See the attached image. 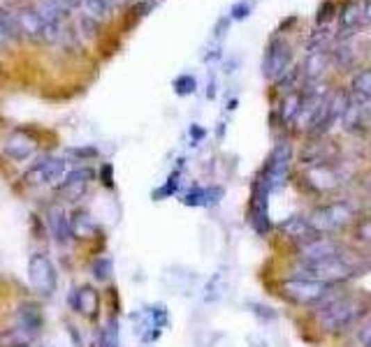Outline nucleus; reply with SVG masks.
<instances>
[{
    "label": "nucleus",
    "instance_id": "1",
    "mask_svg": "<svg viewBox=\"0 0 371 347\" xmlns=\"http://www.w3.org/2000/svg\"><path fill=\"white\" fill-rule=\"evenodd\" d=\"M362 312H364V303L357 296H341L329 291L320 301L318 322L325 331H341L353 324Z\"/></svg>",
    "mask_w": 371,
    "mask_h": 347
},
{
    "label": "nucleus",
    "instance_id": "2",
    "mask_svg": "<svg viewBox=\"0 0 371 347\" xmlns=\"http://www.w3.org/2000/svg\"><path fill=\"white\" fill-rule=\"evenodd\" d=\"M17 21H19V31L31 40L56 42L60 37V24L42 17L35 7H26V10H22L17 14Z\"/></svg>",
    "mask_w": 371,
    "mask_h": 347
},
{
    "label": "nucleus",
    "instance_id": "3",
    "mask_svg": "<svg viewBox=\"0 0 371 347\" xmlns=\"http://www.w3.org/2000/svg\"><path fill=\"white\" fill-rule=\"evenodd\" d=\"M350 273H353V269L346 262H341L339 257H334V260H325L318 264H302V269L295 271V278L332 285L336 280H341V278H348Z\"/></svg>",
    "mask_w": 371,
    "mask_h": 347
},
{
    "label": "nucleus",
    "instance_id": "4",
    "mask_svg": "<svg viewBox=\"0 0 371 347\" xmlns=\"http://www.w3.org/2000/svg\"><path fill=\"white\" fill-rule=\"evenodd\" d=\"M353 218V208L343 201H336V204H327L320 206L308 215V222H311L315 234H329L334 229H341L346 222Z\"/></svg>",
    "mask_w": 371,
    "mask_h": 347
},
{
    "label": "nucleus",
    "instance_id": "5",
    "mask_svg": "<svg viewBox=\"0 0 371 347\" xmlns=\"http://www.w3.org/2000/svg\"><path fill=\"white\" fill-rule=\"evenodd\" d=\"M270 194H272V183L263 169L251 194V225L256 227L258 234H267V229H270V211H267L270 208Z\"/></svg>",
    "mask_w": 371,
    "mask_h": 347
},
{
    "label": "nucleus",
    "instance_id": "6",
    "mask_svg": "<svg viewBox=\"0 0 371 347\" xmlns=\"http://www.w3.org/2000/svg\"><path fill=\"white\" fill-rule=\"evenodd\" d=\"M28 280L33 285V289L38 291L40 296H51L56 291V269H53L51 260L42 253L33 255L28 262Z\"/></svg>",
    "mask_w": 371,
    "mask_h": 347
},
{
    "label": "nucleus",
    "instance_id": "7",
    "mask_svg": "<svg viewBox=\"0 0 371 347\" xmlns=\"http://www.w3.org/2000/svg\"><path fill=\"white\" fill-rule=\"evenodd\" d=\"M283 294L297 303H320L329 294V285L292 278V280L283 282Z\"/></svg>",
    "mask_w": 371,
    "mask_h": 347
},
{
    "label": "nucleus",
    "instance_id": "8",
    "mask_svg": "<svg viewBox=\"0 0 371 347\" xmlns=\"http://www.w3.org/2000/svg\"><path fill=\"white\" fill-rule=\"evenodd\" d=\"M65 169L67 162L63 158H44L31 167L28 174H26V180L31 185H56L65 178Z\"/></svg>",
    "mask_w": 371,
    "mask_h": 347
},
{
    "label": "nucleus",
    "instance_id": "9",
    "mask_svg": "<svg viewBox=\"0 0 371 347\" xmlns=\"http://www.w3.org/2000/svg\"><path fill=\"white\" fill-rule=\"evenodd\" d=\"M339 243L332 241L329 236H313L299 246V260L302 264H318L325 260L339 257Z\"/></svg>",
    "mask_w": 371,
    "mask_h": 347
},
{
    "label": "nucleus",
    "instance_id": "10",
    "mask_svg": "<svg viewBox=\"0 0 371 347\" xmlns=\"http://www.w3.org/2000/svg\"><path fill=\"white\" fill-rule=\"evenodd\" d=\"M290 58H292L290 46H288L283 40H274L270 44V49H267L265 60H263V69H265L267 79L279 81L281 76L290 69Z\"/></svg>",
    "mask_w": 371,
    "mask_h": 347
},
{
    "label": "nucleus",
    "instance_id": "11",
    "mask_svg": "<svg viewBox=\"0 0 371 347\" xmlns=\"http://www.w3.org/2000/svg\"><path fill=\"white\" fill-rule=\"evenodd\" d=\"M290 160H292V153L288 144H279L277 149L272 151L270 162L265 167V174L272 183V190H279V187L286 183L288 169H290Z\"/></svg>",
    "mask_w": 371,
    "mask_h": 347
},
{
    "label": "nucleus",
    "instance_id": "12",
    "mask_svg": "<svg viewBox=\"0 0 371 347\" xmlns=\"http://www.w3.org/2000/svg\"><path fill=\"white\" fill-rule=\"evenodd\" d=\"M93 171L88 167H79V169L70 171L58 185V197L63 201H79L86 194V187L91 183Z\"/></svg>",
    "mask_w": 371,
    "mask_h": 347
},
{
    "label": "nucleus",
    "instance_id": "13",
    "mask_svg": "<svg viewBox=\"0 0 371 347\" xmlns=\"http://www.w3.org/2000/svg\"><path fill=\"white\" fill-rule=\"evenodd\" d=\"M35 149H38L35 139H33L28 132L17 130L8 137V142L3 146V153L10 160H15V162H24V160H28L33 153H35Z\"/></svg>",
    "mask_w": 371,
    "mask_h": 347
},
{
    "label": "nucleus",
    "instance_id": "14",
    "mask_svg": "<svg viewBox=\"0 0 371 347\" xmlns=\"http://www.w3.org/2000/svg\"><path fill=\"white\" fill-rule=\"evenodd\" d=\"M47 227H49L53 241H56L58 246H65V243L72 239L70 218L65 215L60 204H51L49 208H47Z\"/></svg>",
    "mask_w": 371,
    "mask_h": 347
},
{
    "label": "nucleus",
    "instance_id": "15",
    "mask_svg": "<svg viewBox=\"0 0 371 347\" xmlns=\"http://www.w3.org/2000/svg\"><path fill=\"white\" fill-rule=\"evenodd\" d=\"M306 180H308V185L318 192H329L339 185V176H336L332 167H327V164H311V169L306 171Z\"/></svg>",
    "mask_w": 371,
    "mask_h": 347
},
{
    "label": "nucleus",
    "instance_id": "16",
    "mask_svg": "<svg viewBox=\"0 0 371 347\" xmlns=\"http://www.w3.org/2000/svg\"><path fill=\"white\" fill-rule=\"evenodd\" d=\"M70 303H72L74 310L81 312V315L95 317V315H98V308H100V294L93 287H88V285H86V287L72 291Z\"/></svg>",
    "mask_w": 371,
    "mask_h": 347
},
{
    "label": "nucleus",
    "instance_id": "17",
    "mask_svg": "<svg viewBox=\"0 0 371 347\" xmlns=\"http://www.w3.org/2000/svg\"><path fill=\"white\" fill-rule=\"evenodd\" d=\"M35 338H38V331L15 324L12 329L0 333V347H31L35 343Z\"/></svg>",
    "mask_w": 371,
    "mask_h": 347
},
{
    "label": "nucleus",
    "instance_id": "18",
    "mask_svg": "<svg viewBox=\"0 0 371 347\" xmlns=\"http://www.w3.org/2000/svg\"><path fill=\"white\" fill-rule=\"evenodd\" d=\"M362 19H364V14H362L360 3H346V5H343L341 12H339V33H341V37L353 35V31L360 26Z\"/></svg>",
    "mask_w": 371,
    "mask_h": 347
},
{
    "label": "nucleus",
    "instance_id": "19",
    "mask_svg": "<svg viewBox=\"0 0 371 347\" xmlns=\"http://www.w3.org/2000/svg\"><path fill=\"white\" fill-rule=\"evenodd\" d=\"M281 229H283V234L286 236H290V239L295 241H308V239H313L315 232H313V227H311V222H308V218H299V215H295V218L290 220H286L283 225H281Z\"/></svg>",
    "mask_w": 371,
    "mask_h": 347
},
{
    "label": "nucleus",
    "instance_id": "20",
    "mask_svg": "<svg viewBox=\"0 0 371 347\" xmlns=\"http://www.w3.org/2000/svg\"><path fill=\"white\" fill-rule=\"evenodd\" d=\"M221 194H223L221 187H207V190H204V187H195V190H190L188 194H186L183 204H188V206H214V204H218Z\"/></svg>",
    "mask_w": 371,
    "mask_h": 347
},
{
    "label": "nucleus",
    "instance_id": "21",
    "mask_svg": "<svg viewBox=\"0 0 371 347\" xmlns=\"http://www.w3.org/2000/svg\"><path fill=\"white\" fill-rule=\"evenodd\" d=\"M42 322H44V317H42V312H40V308L35 303L19 305V310H17V324L19 326H26V329H33V331L40 333Z\"/></svg>",
    "mask_w": 371,
    "mask_h": 347
},
{
    "label": "nucleus",
    "instance_id": "22",
    "mask_svg": "<svg viewBox=\"0 0 371 347\" xmlns=\"http://www.w3.org/2000/svg\"><path fill=\"white\" fill-rule=\"evenodd\" d=\"M327 67V56L325 51H320V49H311L306 56V65H304V74L308 81H318L322 72H325Z\"/></svg>",
    "mask_w": 371,
    "mask_h": 347
},
{
    "label": "nucleus",
    "instance_id": "23",
    "mask_svg": "<svg viewBox=\"0 0 371 347\" xmlns=\"http://www.w3.org/2000/svg\"><path fill=\"white\" fill-rule=\"evenodd\" d=\"M70 227H72V236H79V239H88V236L95 234V222L91 220V215L86 211H74L72 218H70Z\"/></svg>",
    "mask_w": 371,
    "mask_h": 347
},
{
    "label": "nucleus",
    "instance_id": "24",
    "mask_svg": "<svg viewBox=\"0 0 371 347\" xmlns=\"http://www.w3.org/2000/svg\"><path fill=\"white\" fill-rule=\"evenodd\" d=\"M302 104H304V97H302L299 93H290L283 100V104H281V121H283L286 125H290L297 121L299 111H302Z\"/></svg>",
    "mask_w": 371,
    "mask_h": 347
},
{
    "label": "nucleus",
    "instance_id": "25",
    "mask_svg": "<svg viewBox=\"0 0 371 347\" xmlns=\"http://www.w3.org/2000/svg\"><path fill=\"white\" fill-rule=\"evenodd\" d=\"M19 33H22V31H19L17 17H15V14H10L8 10H3V7H0V35L5 37V42L15 40Z\"/></svg>",
    "mask_w": 371,
    "mask_h": 347
},
{
    "label": "nucleus",
    "instance_id": "26",
    "mask_svg": "<svg viewBox=\"0 0 371 347\" xmlns=\"http://www.w3.org/2000/svg\"><path fill=\"white\" fill-rule=\"evenodd\" d=\"M350 88H353V93L357 97H364V100H369V97H371V67L369 69H360V72L353 76V83H350Z\"/></svg>",
    "mask_w": 371,
    "mask_h": 347
},
{
    "label": "nucleus",
    "instance_id": "27",
    "mask_svg": "<svg viewBox=\"0 0 371 347\" xmlns=\"http://www.w3.org/2000/svg\"><path fill=\"white\" fill-rule=\"evenodd\" d=\"M98 343L100 347H119V322H116V319H109V322L102 326Z\"/></svg>",
    "mask_w": 371,
    "mask_h": 347
},
{
    "label": "nucleus",
    "instance_id": "28",
    "mask_svg": "<svg viewBox=\"0 0 371 347\" xmlns=\"http://www.w3.org/2000/svg\"><path fill=\"white\" fill-rule=\"evenodd\" d=\"M93 278L98 282H105L109 280V276H112V271H114V262L109 260V257H98V260L93 262Z\"/></svg>",
    "mask_w": 371,
    "mask_h": 347
},
{
    "label": "nucleus",
    "instance_id": "29",
    "mask_svg": "<svg viewBox=\"0 0 371 347\" xmlns=\"http://www.w3.org/2000/svg\"><path fill=\"white\" fill-rule=\"evenodd\" d=\"M195 88H197L195 76L181 74V76H176V79H174V93L176 95H190V93H195Z\"/></svg>",
    "mask_w": 371,
    "mask_h": 347
},
{
    "label": "nucleus",
    "instance_id": "30",
    "mask_svg": "<svg viewBox=\"0 0 371 347\" xmlns=\"http://www.w3.org/2000/svg\"><path fill=\"white\" fill-rule=\"evenodd\" d=\"M86 10L91 17H107L109 10H112V0H84Z\"/></svg>",
    "mask_w": 371,
    "mask_h": 347
},
{
    "label": "nucleus",
    "instance_id": "31",
    "mask_svg": "<svg viewBox=\"0 0 371 347\" xmlns=\"http://www.w3.org/2000/svg\"><path fill=\"white\" fill-rule=\"evenodd\" d=\"M334 60H336V65L339 67H350L353 65V51H350V46H339L334 51Z\"/></svg>",
    "mask_w": 371,
    "mask_h": 347
},
{
    "label": "nucleus",
    "instance_id": "32",
    "mask_svg": "<svg viewBox=\"0 0 371 347\" xmlns=\"http://www.w3.org/2000/svg\"><path fill=\"white\" fill-rule=\"evenodd\" d=\"M81 28H84V33L88 35V37H93V35H98L100 31V24H98V19L91 17V14H86V17H81Z\"/></svg>",
    "mask_w": 371,
    "mask_h": 347
},
{
    "label": "nucleus",
    "instance_id": "33",
    "mask_svg": "<svg viewBox=\"0 0 371 347\" xmlns=\"http://www.w3.org/2000/svg\"><path fill=\"white\" fill-rule=\"evenodd\" d=\"M176 185H179V171L172 174V176L167 178V183H165L160 190L156 192V197H167V194H174L176 192Z\"/></svg>",
    "mask_w": 371,
    "mask_h": 347
},
{
    "label": "nucleus",
    "instance_id": "34",
    "mask_svg": "<svg viewBox=\"0 0 371 347\" xmlns=\"http://www.w3.org/2000/svg\"><path fill=\"white\" fill-rule=\"evenodd\" d=\"M251 14V5L246 3V0H242V3H237L235 7H232V19L235 21H242Z\"/></svg>",
    "mask_w": 371,
    "mask_h": 347
},
{
    "label": "nucleus",
    "instance_id": "35",
    "mask_svg": "<svg viewBox=\"0 0 371 347\" xmlns=\"http://www.w3.org/2000/svg\"><path fill=\"white\" fill-rule=\"evenodd\" d=\"M357 236H360L362 241H371V220L362 222V225L357 227Z\"/></svg>",
    "mask_w": 371,
    "mask_h": 347
},
{
    "label": "nucleus",
    "instance_id": "36",
    "mask_svg": "<svg viewBox=\"0 0 371 347\" xmlns=\"http://www.w3.org/2000/svg\"><path fill=\"white\" fill-rule=\"evenodd\" d=\"M100 178H102V183H105L107 187H112V164H105L100 169Z\"/></svg>",
    "mask_w": 371,
    "mask_h": 347
},
{
    "label": "nucleus",
    "instance_id": "37",
    "mask_svg": "<svg viewBox=\"0 0 371 347\" xmlns=\"http://www.w3.org/2000/svg\"><path fill=\"white\" fill-rule=\"evenodd\" d=\"M58 7H63L65 12H70V10H74V7H79V3L81 0H53Z\"/></svg>",
    "mask_w": 371,
    "mask_h": 347
},
{
    "label": "nucleus",
    "instance_id": "38",
    "mask_svg": "<svg viewBox=\"0 0 371 347\" xmlns=\"http://www.w3.org/2000/svg\"><path fill=\"white\" fill-rule=\"evenodd\" d=\"M360 340H362V345H367L369 340H371V324L367 326V329L362 331V336H360Z\"/></svg>",
    "mask_w": 371,
    "mask_h": 347
},
{
    "label": "nucleus",
    "instance_id": "39",
    "mask_svg": "<svg viewBox=\"0 0 371 347\" xmlns=\"http://www.w3.org/2000/svg\"><path fill=\"white\" fill-rule=\"evenodd\" d=\"M362 14H364V19H369V21H371V0H367V3H364Z\"/></svg>",
    "mask_w": 371,
    "mask_h": 347
},
{
    "label": "nucleus",
    "instance_id": "40",
    "mask_svg": "<svg viewBox=\"0 0 371 347\" xmlns=\"http://www.w3.org/2000/svg\"><path fill=\"white\" fill-rule=\"evenodd\" d=\"M190 135H193L195 139H202L204 137V130L202 128H190Z\"/></svg>",
    "mask_w": 371,
    "mask_h": 347
},
{
    "label": "nucleus",
    "instance_id": "41",
    "mask_svg": "<svg viewBox=\"0 0 371 347\" xmlns=\"http://www.w3.org/2000/svg\"><path fill=\"white\" fill-rule=\"evenodd\" d=\"M0 44H5V37H3V35H0Z\"/></svg>",
    "mask_w": 371,
    "mask_h": 347
},
{
    "label": "nucleus",
    "instance_id": "42",
    "mask_svg": "<svg viewBox=\"0 0 371 347\" xmlns=\"http://www.w3.org/2000/svg\"><path fill=\"white\" fill-rule=\"evenodd\" d=\"M364 347H371V340H369V343H367V345H364Z\"/></svg>",
    "mask_w": 371,
    "mask_h": 347
}]
</instances>
